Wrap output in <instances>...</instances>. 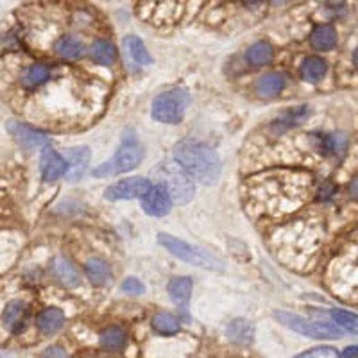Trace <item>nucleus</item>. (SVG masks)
<instances>
[{"label": "nucleus", "mask_w": 358, "mask_h": 358, "mask_svg": "<svg viewBox=\"0 0 358 358\" xmlns=\"http://www.w3.org/2000/svg\"><path fill=\"white\" fill-rule=\"evenodd\" d=\"M310 176L296 170H270L247 179L249 201L269 215L298 209L310 190Z\"/></svg>", "instance_id": "nucleus-1"}, {"label": "nucleus", "mask_w": 358, "mask_h": 358, "mask_svg": "<svg viewBox=\"0 0 358 358\" xmlns=\"http://www.w3.org/2000/svg\"><path fill=\"white\" fill-rule=\"evenodd\" d=\"M174 158L177 165L201 185H215L220 177L222 165L219 154L203 142H179L174 147Z\"/></svg>", "instance_id": "nucleus-2"}, {"label": "nucleus", "mask_w": 358, "mask_h": 358, "mask_svg": "<svg viewBox=\"0 0 358 358\" xmlns=\"http://www.w3.org/2000/svg\"><path fill=\"white\" fill-rule=\"evenodd\" d=\"M144 159V149L138 144L136 136L127 131L126 135L122 136V144L110 162L101 163L99 167L93 168V176L95 177H112L118 176V174L129 172L135 167H138L140 162Z\"/></svg>", "instance_id": "nucleus-3"}, {"label": "nucleus", "mask_w": 358, "mask_h": 358, "mask_svg": "<svg viewBox=\"0 0 358 358\" xmlns=\"http://www.w3.org/2000/svg\"><path fill=\"white\" fill-rule=\"evenodd\" d=\"M158 242L162 244L167 251L172 253L176 258L183 261H188L192 266L203 267V269L209 270H224V264L217 258L215 255H212L209 251L203 249L199 246H192V244L179 240V238L167 235V233H159Z\"/></svg>", "instance_id": "nucleus-4"}, {"label": "nucleus", "mask_w": 358, "mask_h": 358, "mask_svg": "<svg viewBox=\"0 0 358 358\" xmlns=\"http://www.w3.org/2000/svg\"><path fill=\"white\" fill-rule=\"evenodd\" d=\"M154 176L159 181L158 185L167 188L170 199H174L179 205H185L194 197V181L177 163H159L158 168L154 170Z\"/></svg>", "instance_id": "nucleus-5"}, {"label": "nucleus", "mask_w": 358, "mask_h": 358, "mask_svg": "<svg viewBox=\"0 0 358 358\" xmlns=\"http://www.w3.org/2000/svg\"><path fill=\"white\" fill-rule=\"evenodd\" d=\"M190 104V93L185 88H170L159 93L153 101V118L163 124H177L185 116L186 107Z\"/></svg>", "instance_id": "nucleus-6"}, {"label": "nucleus", "mask_w": 358, "mask_h": 358, "mask_svg": "<svg viewBox=\"0 0 358 358\" xmlns=\"http://www.w3.org/2000/svg\"><path fill=\"white\" fill-rule=\"evenodd\" d=\"M276 321H279L283 326H287L289 330L301 333L305 337H312V339H337L342 337V331L337 324L331 322H319V321H310L307 317L296 316L290 312H274Z\"/></svg>", "instance_id": "nucleus-7"}, {"label": "nucleus", "mask_w": 358, "mask_h": 358, "mask_svg": "<svg viewBox=\"0 0 358 358\" xmlns=\"http://www.w3.org/2000/svg\"><path fill=\"white\" fill-rule=\"evenodd\" d=\"M151 181L145 177H129L124 181H118L106 188L104 197L107 201H120V199H136L144 197L151 190Z\"/></svg>", "instance_id": "nucleus-8"}, {"label": "nucleus", "mask_w": 358, "mask_h": 358, "mask_svg": "<svg viewBox=\"0 0 358 358\" xmlns=\"http://www.w3.org/2000/svg\"><path fill=\"white\" fill-rule=\"evenodd\" d=\"M142 208L145 214L153 215V217L167 215L172 208V199H170L167 188L163 185L151 186V190L142 197Z\"/></svg>", "instance_id": "nucleus-9"}, {"label": "nucleus", "mask_w": 358, "mask_h": 358, "mask_svg": "<svg viewBox=\"0 0 358 358\" xmlns=\"http://www.w3.org/2000/svg\"><path fill=\"white\" fill-rule=\"evenodd\" d=\"M8 129H10L11 135L14 136V140L22 145L25 151H34L38 147H49L51 144V138L45 136L40 131L33 129V127L25 126L22 122H10L8 124Z\"/></svg>", "instance_id": "nucleus-10"}, {"label": "nucleus", "mask_w": 358, "mask_h": 358, "mask_svg": "<svg viewBox=\"0 0 358 358\" xmlns=\"http://www.w3.org/2000/svg\"><path fill=\"white\" fill-rule=\"evenodd\" d=\"M40 170H42V176L45 181H56L60 177L66 176V172H68V163H66V159L61 154H57V151H54L49 145V147H43L42 151Z\"/></svg>", "instance_id": "nucleus-11"}, {"label": "nucleus", "mask_w": 358, "mask_h": 358, "mask_svg": "<svg viewBox=\"0 0 358 358\" xmlns=\"http://www.w3.org/2000/svg\"><path fill=\"white\" fill-rule=\"evenodd\" d=\"M29 316H31V310H29L27 303L14 299V301L5 305L4 314H2V322H4V326L11 333L18 335L27 328Z\"/></svg>", "instance_id": "nucleus-12"}, {"label": "nucleus", "mask_w": 358, "mask_h": 358, "mask_svg": "<svg viewBox=\"0 0 358 358\" xmlns=\"http://www.w3.org/2000/svg\"><path fill=\"white\" fill-rule=\"evenodd\" d=\"M192 287H194V283H192V278H188V276L174 278L168 283V296L179 307L185 319H188V301H190L192 296Z\"/></svg>", "instance_id": "nucleus-13"}, {"label": "nucleus", "mask_w": 358, "mask_h": 358, "mask_svg": "<svg viewBox=\"0 0 358 358\" xmlns=\"http://www.w3.org/2000/svg\"><path fill=\"white\" fill-rule=\"evenodd\" d=\"M63 158L66 159L68 163V172H66V177L68 181H77L79 177H83L84 170H86V165L90 162V149L88 147H72L65 153Z\"/></svg>", "instance_id": "nucleus-14"}, {"label": "nucleus", "mask_w": 358, "mask_h": 358, "mask_svg": "<svg viewBox=\"0 0 358 358\" xmlns=\"http://www.w3.org/2000/svg\"><path fill=\"white\" fill-rule=\"evenodd\" d=\"M287 79H285L283 74H278V72H270V74L261 75L260 79L256 81V93L258 97L261 99H272L276 97L278 93L283 92Z\"/></svg>", "instance_id": "nucleus-15"}, {"label": "nucleus", "mask_w": 358, "mask_h": 358, "mask_svg": "<svg viewBox=\"0 0 358 358\" xmlns=\"http://www.w3.org/2000/svg\"><path fill=\"white\" fill-rule=\"evenodd\" d=\"M122 45H124V52H126V56L129 57L131 65H151L153 57H151V54L147 52V49H145L144 42H142L138 36H126L124 38V42H122Z\"/></svg>", "instance_id": "nucleus-16"}, {"label": "nucleus", "mask_w": 358, "mask_h": 358, "mask_svg": "<svg viewBox=\"0 0 358 358\" xmlns=\"http://www.w3.org/2000/svg\"><path fill=\"white\" fill-rule=\"evenodd\" d=\"M51 270L52 274H54V278H56L61 285H65V287H75V285H79V272H77L75 267L72 266L66 258H63V256H57V258L52 260Z\"/></svg>", "instance_id": "nucleus-17"}, {"label": "nucleus", "mask_w": 358, "mask_h": 358, "mask_svg": "<svg viewBox=\"0 0 358 358\" xmlns=\"http://www.w3.org/2000/svg\"><path fill=\"white\" fill-rule=\"evenodd\" d=\"M63 324H65V314L61 312L60 308H45L36 317L38 330L47 333V335L56 333Z\"/></svg>", "instance_id": "nucleus-18"}, {"label": "nucleus", "mask_w": 358, "mask_h": 358, "mask_svg": "<svg viewBox=\"0 0 358 358\" xmlns=\"http://www.w3.org/2000/svg\"><path fill=\"white\" fill-rule=\"evenodd\" d=\"M301 77L308 83H317L321 81L322 77L328 72V63H326L322 57L319 56H308L303 60L301 63Z\"/></svg>", "instance_id": "nucleus-19"}, {"label": "nucleus", "mask_w": 358, "mask_h": 358, "mask_svg": "<svg viewBox=\"0 0 358 358\" xmlns=\"http://www.w3.org/2000/svg\"><path fill=\"white\" fill-rule=\"evenodd\" d=\"M310 43L317 51H330L337 43V31L328 23L317 25L310 34Z\"/></svg>", "instance_id": "nucleus-20"}, {"label": "nucleus", "mask_w": 358, "mask_h": 358, "mask_svg": "<svg viewBox=\"0 0 358 358\" xmlns=\"http://www.w3.org/2000/svg\"><path fill=\"white\" fill-rule=\"evenodd\" d=\"M228 337L237 344H249L255 337V326L246 319H235L228 326Z\"/></svg>", "instance_id": "nucleus-21"}, {"label": "nucleus", "mask_w": 358, "mask_h": 358, "mask_svg": "<svg viewBox=\"0 0 358 358\" xmlns=\"http://www.w3.org/2000/svg\"><path fill=\"white\" fill-rule=\"evenodd\" d=\"M274 57V49L272 45L267 42H258L255 45H251L246 52L247 63H251L255 66H264L269 65L270 61Z\"/></svg>", "instance_id": "nucleus-22"}, {"label": "nucleus", "mask_w": 358, "mask_h": 358, "mask_svg": "<svg viewBox=\"0 0 358 358\" xmlns=\"http://www.w3.org/2000/svg\"><path fill=\"white\" fill-rule=\"evenodd\" d=\"M86 274H88V279L92 281L93 285H106L110 279H112V270H110V266L106 261L101 260V258H92V260L86 261Z\"/></svg>", "instance_id": "nucleus-23"}, {"label": "nucleus", "mask_w": 358, "mask_h": 358, "mask_svg": "<svg viewBox=\"0 0 358 358\" xmlns=\"http://www.w3.org/2000/svg\"><path fill=\"white\" fill-rule=\"evenodd\" d=\"M57 56L66 57V60H75L84 54V45L75 36H61L54 45Z\"/></svg>", "instance_id": "nucleus-24"}, {"label": "nucleus", "mask_w": 358, "mask_h": 358, "mask_svg": "<svg viewBox=\"0 0 358 358\" xmlns=\"http://www.w3.org/2000/svg\"><path fill=\"white\" fill-rule=\"evenodd\" d=\"M310 115V110H308V106H299L296 107V110H289V112H285L283 115L279 116L278 120L272 124V127H274V131H285L289 129V127H294L298 126V124H301L307 116Z\"/></svg>", "instance_id": "nucleus-25"}, {"label": "nucleus", "mask_w": 358, "mask_h": 358, "mask_svg": "<svg viewBox=\"0 0 358 358\" xmlns=\"http://www.w3.org/2000/svg\"><path fill=\"white\" fill-rule=\"evenodd\" d=\"M92 60L99 65H113L116 60V49L112 42L106 40H97L92 45Z\"/></svg>", "instance_id": "nucleus-26"}, {"label": "nucleus", "mask_w": 358, "mask_h": 358, "mask_svg": "<svg viewBox=\"0 0 358 358\" xmlns=\"http://www.w3.org/2000/svg\"><path fill=\"white\" fill-rule=\"evenodd\" d=\"M153 328L162 335H174L179 331V319L172 314L159 312L153 317Z\"/></svg>", "instance_id": "nucleus-27"}, {"label": "nucleus", "mask_w": 358, "mask_h": 358, "mask_svg": "<svg viewBox=\"0 0 358 358\" xmlns=\"http://www.w3.org/2000/svg\"><path fill=\"white\" fill-rule=\"evenodd\" d=\"M124 342H126V331L116 328V326H112L101 333V346L107 351H118L124 346Z\"/></svg>", "instance_id": "nucleus-28"}, {"label": "nucleus", "mask_w": 358, "mask_h": 358, "mask_svg": "<svg viewBox=\"0 0 358 358\" xmlns=\"http://www.w3.org/2000/svg\"><path fill=\"white\" fill-rule=\"evenodd\" d=\"M330 317L339 328H344L346 331H351V333H358V314L346 312V310H331Z\"/></svg>", "instance_id": "nucleus-29"}, {"label": "nucleus", "mask_w": 358, "mask_h": 358, "mask_svg": "<svg viewBox=\"0 0 358 358\" xmlns=\"http://www.w3.org/2000/svg\"><path fill=\"white\" fill-rule=\"evenodd\" d=\"M49 77H51V68L49 66L33 65L25 72V75H23V84L33 88V86H40V84L45 83Z\"/></svg>", "instance_id": "nucleus-30"}, {"label": "nucleus", "mask_w": 358, "mask_h": 358, "mask_svg": "<svg viewBox=\"0 0 358 358\" xmlns=\"http://www.w3.org/2000/svg\"><path fill=\"white\" fill-rule=\"evenodd\" d=\"M296 358H340L337 353L335 348L331 346H322V348H314L310 351H305V353L298 355Z\"/></svg>", "instance_id": "nucleus-31"}, {"label": "nucleus", "mask_w": 358, "mask_h": 358, "mask_svg": "<svg viewBox=\"0 0 358 358\" xmlns=\"http://www.w3.org/2000/svg\"><path fill=\"white\" fill-rule=\"evenodd\" d=\"M122 290L127 294H133V296H140V294L145 292V287L138 278H126L124 283H122Z\"/></svg>", "instance_id": "nucleus-32"}, {"label": "nucleus", "mask_w": 358, "mask_h": 358, "mask_svg": "<svg viewBox=\"0 0 358 358\" xmlns=\"http://www.w3.org/2000/svg\"><path fill=\"white\" fill-rule=\"evenodd\" d=\"M42 358H68L65 353V349H61L60 346H51L43 351Z\"/></svg>", "instance_id": "nucleus-33"}, {"label": "nucleus", "mask_w": 358, "mask_h": 358, "mask_svg": "<svg viewBox=\"0 0 358 358\" xmlns=\"http://www.w3.org/2000/svg\"><path fill=\"white\" fill-rule=\"evenodd\" d=\"M340 358H358V346H349L342 351Z\"/></svg>", "instance_id": "nucleus-34"}, {"label": "nucleus", "mask_w": 358, "mask_h": 358, "mask_svg": "<svg viewBox=\"0 0 358 358\" xmlns=\"http://www.w3.org/2000/svg\"><path fill=\"white\" fill-rule=\"evenodd\" d=\"M349 196L358 201V177H355L353 181L349 183Z\"/></svg>", "instance_id": "nucleus-35"}, {"label": "nucleus", "mask_w": 358, "mask_h": 358, "mask_svg": "<svg viewBox=\"0 0 358 358\" xmlns=\"http://www.w3.org/2000/svg\"><path fill=\"white\" fill-rule=\"evenodd\" d=\"M353 63H355V66L358 68V47L355 49V52H353Z\"/></svg>", "instance_id": "nucleus-36"}]
</instances>
